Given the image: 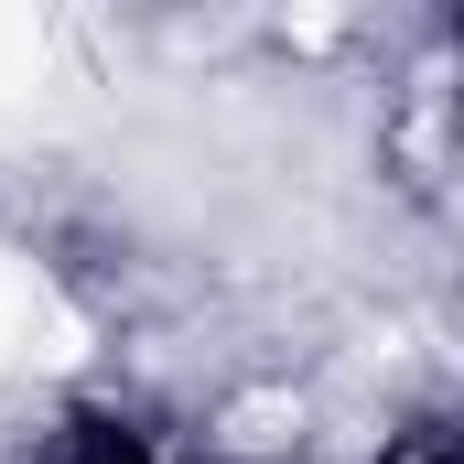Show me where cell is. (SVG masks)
I'll list each match as a JSON object with an SVG mask.
<instances>
[{
	"label": "cell",
	"mask_w": 464,
	"mask_h": 464,
	"mask_svg": "<svg viewBox=\"0 0 464 464\" xmlns=\"http://www.w3.org/2000/svg\"><path fill=\"white\" fill-rule=\"evenodd\" d=\"M389 464H464V443H400Z\"/></svg>",
	"instance_id": "1"
}]
</instances>
